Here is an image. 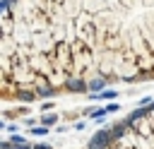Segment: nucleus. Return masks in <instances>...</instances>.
I'll return each instance as SVG.
<instances>
[{"mask_svg": "<svg viewBox=\"0 0 154 149\" xmlns=\"http://www.w3.org/2000/svg\"><path fill=\"white\" fill-rule=\"evenodd\" d=\"M113 135L111 132H106V130H101V132H96L94 137H91V142H89V149H103L106 144H108V139H111Z\"/></svg>", "mask_w": 154, "mask_h": 149, "instance_id": "obj_1", "label": "nucleus"}, {"mask_svg": "<svg viewBox=\"0 0 154 149\" xmlns=\"http://www.w3.org/2000/svg\"><path fill=\"white\" fill-rule=\"evenodd\" d=\"M67 89H72V91H87L89 84H84V82H79V79H67Z\"/></svg>", "mask_w": 154, "mask_h": 149, "instance_id": "obj_2", "label": "nucleus"}, {"mask_svg": "<svg viewBox=\"0 0 154 149\" xmlns=\"http://www.w3.org/2000/svg\"><path fill=\"white\" fill-rule=\"evenodd\" d=\"M89 99H116V89H103L101 94H89Z\"/></svg>", "mask_w": 154, "mask_h": 149, "instance_id": "obj_3", "label": "nucleus"}, {"mask_svg": "<svg viewBox=\"0 0 154 149\" xmlns=\"http://www.w3.org/2000/svg\"><path fill=\"white\" fill-rule=\"evenodd\" d=\"M130 125V120H123V123H118V125H113V130H111V135L113 137H120L123 132H125V127Z\"/></svg>", "mask_w": 154, "mask_h": 149, "instance_id": "obj_4", "label": "nucleus"}, {"mask_svg": "<svg viewBox=\"0 0 154 149\" xmlns=\"http://www.w3.org/2000/svg\"><path fill=\"white\" fill-rule=\"evenodd\" d=\"M89 89H91V91H101V89H103V79H91V82H89Z\"/></svg>", "mask_w": 154, "mask_h": 149, "instance_id": "obj_5", "label": "nucleus"}, {"mask_svg": "<svg viewBox=\"0 0 154 149\" xmlns=\"http://www.w3.org/2000/svg\"><path fill=\"white\" fill-rule=\"evenodd\" d=\"M31 135L41 137V135H48V125H41V127H31Z\"/></svg>", "mask_w": 154, "mask_h": 149, "instance_id": "obj_6", "label": "nucleus"}, {"mask_svg": "<svg viewBox=\"0 0 154 149\" xmlns=\"http://www.w3.org/2000/svg\"><path fill=\"white\" fill-rule=\"evenodd\" d=\"M55 120H58V118H55L53 113H48V115H43V120H41V123H43V125H53Z\"/></svg>", "mask_w": 154, "mask_h": 149, "instance_id": "obj_7", "label": "nucleus"}, {"mask_svg": "<svg viewBox=\"0 0 154 149\" xmlns=\"http://www.w3.org/2000/svg\"><path fill=\"white\" fill-rule=\"evenodd\" d=\"M19 99H22V101H31V99H34V94H31V91H22V94H19Z\"/></svg>", "mask_w": 154, "mask_h": 149, "instance_id": "obj_8", "label": "nucleus"}, {"mask_svg": "<svg viewBox=\"0 0 154 149\" xmlns=\"http://www.w3.org/2000/svg\"><path fill=\"white\" fill-rule=\"evenodd\" d=\"M106 108H108V113H118V111H120V106H118V103H108Z\"/></svg>", "mask_w": 154, "mask_h": 149, "instance_id": "obj_9", "label": "nucleus"}, {"mask_svg": "<svg viewBox=\"0 0 154 149\" xmlns=\"http://www.w3.org/2000/svg\"><path fill=\"white\" fill-rule=\"evenodd\" d=\"M10 142H12V144H24V139H22V137H17V135H14Z\"/></svg>", "mask_w": 154, "mask_h": 149, "instance_id": "obj_10", "label": "nucleus"}, {"mask_svg": "<svg viewBox=\"0 0 154 149\" xmlns=\"http://www.w3.org/2000/svg\"><path fill=\"white\" fill-rule=\"evenodd\" d=\"M34 149H51V147H46V144H36Z\"/></svg>", "mask_w": 154, "mask_h": 149, "instance_id": "obj_11", "label": "nucleus"}]
</instances>
